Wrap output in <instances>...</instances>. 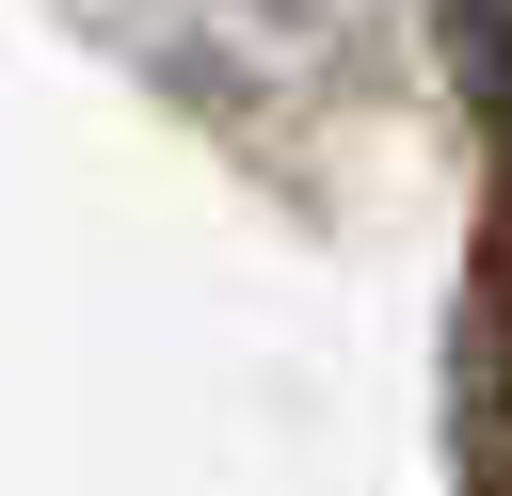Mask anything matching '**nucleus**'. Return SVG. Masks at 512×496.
<instances>
[]
</instances>
